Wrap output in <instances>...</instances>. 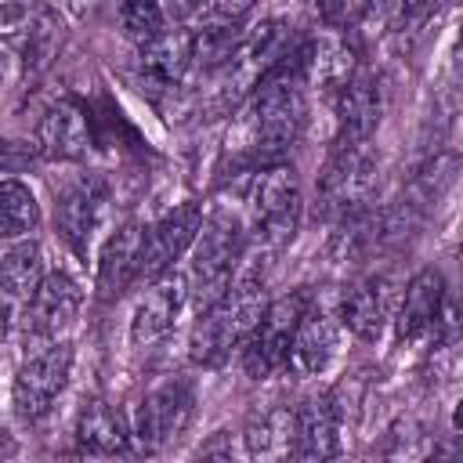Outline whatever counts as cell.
I'll return each instance as SVG.
<instances>
[{"label": "cell", "mask_w": 463, "mask_h": 463, "mask_svg": "<svg viewBox=\"0 0 463 463\" xmlns=\"http://www.w3.org/2000/svg\"><path fill=\"white\" fill-rule=\"evenodd\" d=\"M340 405L336 398L326 394H311L293 409L297 420V445L293 456L297 459H333L340 456Z\"/></svg>", "instance_id": "cell-19"}, {"label": "cell", "mask_w": 463, "mask_h": 463, "mask_svg": "<svg viewBox=\"0 0 463 463\" xmlns=\"http://www.w3.org/2000/svg\"><path fill=\"white\" fill-rule=\"evenodd\" d=\"M340 318L329 315L326 307H318L311 300V307L300 315L293 344H289V362L286 369H293L297 376H318L333 365V358L340 354Z\"/></svg>", "instance_id": "cell-18"}, {"label": "cell", "mask_w": 463, "mask_h": 463, "mask_svg": "<svg viewBox=\"0 0 463 463\" xmlns=\"http://www.w3.org/2000/svg\"><path fill=\"white\" fill-rule=\"evenodd\" d=\"M333 98H336V145L373 141L383 119V76L369 65H358Z\"/></svg>", "instance_id": "cell-12"}, {"label": "cell", "mask_w": 463, "mask_h": 463, "mask_svg": "<svg viewBox=\"0 0 463 463\" xmlns=\"http://www.w3.org/2000/svg\"><path fill=\"white\" fill-rule=\"evenodd\" d=\"M76 452L83 456H127L130 452V430L123 416L105 398H87L72 423Z\"/></svg>", "instance_id": "cell-21"}, {"label": "cell", "mask_w": 463, "mask_h": 463, "mask_svg": "<svg viewBox=\"0 0 463 463\" xmlns=\"http://www.w3.org/2000/svg\"><path fill=\"white\" fill-rule=\"evenodd\" d=\"M195 416V391L184 376H170L163 383H156L152 391H145L134 405V416L127 423L130 430V445L137 452H159L166 445H174L188 423Z\"/></svg>", "instance_id": "cell-6"}, {"label": "cell", "mask_w": 463, "mask_h": 463, "mask_svg": "<svg viewBox=\"0 0 463 463\" xmlns=\"http://www.w3.org/2000/svg\"><path fill=\"white\" fill-rule=\"evenodd\" d=\"M199 4H203V0H166L163 7H166V14H170V18H177V22H188V18H192V11H195Z\"/></svg>", "instance_id": "cell-32"}, {"label": "cell", "mask_w": 463, "mask_h": 463, "mask_svg": "<svg viewBox=\"0 0 463 463\" xmlns=\"http://www.w3.org/2000/svg\"><path fill=\"white\" fill-rule=\"evenodd\" d=\"M438 0H402L398 4V18L409 22V25H423L430 14H434Z\"/></svg>", "instance_id": "cell-28"}, {"label": "cell", "mask_w": 463, "mask_h": 463, "mask_svg": "<svg viewBox=\"0 0 463 463\" xmlns=\"http://www.w3.org/2000/svg\"><path fill=\"white\" fill-rule=\"evenodd\" d=\"M137 51H141V72L156 87H177L184 72L195 65V43L188 25H166L159 36H152Z\"/></svg>", "instance_id": "cell-23"}, {"label": "cell", "mask_w": 463, "mask_h": 463, "mask_svg": "<svg viewBox=\"0 0 463 463\" xmlns=\"http://www.w3.org/2000/svg\"><path fill=\"white\" fill-rule=\"evenodd\" d=\"M344 33L347 29H329L322 36H307L304 43V80L329 94H336L351 80V72L362 65L354 43Z\"/></svg>", "instance_id": "cell-20"}, {"label": "cell", "mask_w": 463, "mask_h": 463, "mask_svg": "<svg viewBox=\"0 0 463 463\" xmlns=\"http://www.w3.org/2000/svg\"><path fill=\"white\" fill-rule=\"evenodd\" d=\"M264 286H268L264 260L242 253L228 293L213 307L195 315V329H192V344H188L195 365L217 369V365H224L242 347V340L250 336L253 322L260 318V311L268 304Z\"/></svg>", "instance_id": "cell-2"}, {"label": "cell", "mask_w": 463, "mask_h": 463, "mask_svg": "<svg viewBox=\"0 0 463 463\" xmlns=\"http://www.w3.org/2000/svg\"><path fill=\"white\" fill-rule=\"evenodd\" d=\"M33 156L29 152H18V145L11 141H0V174H14L18 166H25Z\"/></svg>", "instance_id": "cell-29"}, {"label": "cell", "mask_w": 463, "mask_h": 463, "mask_svg": "<svg viewBox=\"0 0 463 463\" xmlns=\"http://www.w3.org/2000/svg\"><path fill=\"white\" fill-rule=\"evenodd\" d=\"M398 4H402V0H365L362 18H376V22H383V18L398 14Z\"/></svg>", "instance_id": "cell-31"}, {"label": "cell", "mask_w": 463, "mask_h": 463, "mask_svg": "<svg viewBox=\"0 0 463 463\" xmlns=\"http://www.w3.org/2000/svg\"><path fill=\"white\" fill-rule=\"evenodd\" d=\"M380 184V163L369 141L336 145L318 174V206L326 217H351L365 210Z\"/></svg>", "instance_id": "cell-8"}, {"label": "cell", "mask_w": 463, "mask_h": 463, "mask_svg": "<svg viewBox=\"0 0 463 463\" xmlns=\"http://www.w3.org/2000/svg\"><path fill=\"white\" fill-rule=\"evenodd\" d=\"M141 239H145V224H137V221H123L105 239L101 257H98V289H101L105 300H116L127 286L137 282Z\"/></svg>", "instance_id": "cell-22"}, {"label": "cell", "mask_w": 463, "mask_h": 463, "mask_svg": "<svg viewBox=\"0 0 463 463\" xmlns=\"http://www.w3.org/2000/svg\"><path fill=\"white\" fill-rule=\"evenodd\" d=\"M250 174L253 177L246 188L242 224L257 239V246L279 250L297 235L300 217H304V195H300L297 170L286 159H279V163L257 166Z\"/></svg>", "instance_id": "cell-3"}, {"label": "cell", "mask_w": 463, "mask_h": 463, "mask_svg": "<svg viewBox=\"0 0 463 463\" xmlns=\"http://www.w3.org/2000/svg\"><path fill=\"white\" fill-rule=\"evenodd\" d=\"M184 297H188V286L174 271L148 282V289L141 293V300L134 304V315H130V344L134 347H156L159 340H166L174 322H177Z\"/></svg>", "instance_id": "cell-17"}, {"label": "cell", "mask_w": 463, "mask_h": 463, "mask_svg": "<svg viewBox=\"0 0 463 463\" xmlns=\"http://www.w3.org/2000/svg\"><path fill=\"white\" fill-rule=\"evenodd\" d=\"M0 80H4V54H0Z\"/></svg>", "instance_id": "cell-33"}, {"label": "cell", "mask_w": 463, "mask_h": 463, "mask_svg": "<svg viewBox=\"0 0 463 463\" xmlns=\"http://www.w3.org/2000/svg\"><path fill=\"white\" fill-rule=\"evenodd\" d=\"M72 376V347L65 340H47V344H33V351H25L14 383H11V405L25 423L43 420L54 402L61 398V391L69 387Z\"/></svg>", "instance_id": "cell-7"}, {"label": "cell", "mask_w": 463, "mask_h": 463, "mask_svg": "<svg viewBox=\"0 0 463 463\" xmlns=\"http://www.w3.org/2000/svg\"><path fill=\"white\" fill-rule=\"evenodd\" d=\"M391 318H394V336L405 347L438 336V326L449 318L445 315V279H441V271H434V268L416 271L405 282V293H402Z\"/></svg>", "instance_id": "cell-13"}, {"label": "cell", "mask_w": 463, "mask_h": 463, "mask_svg": "<svg viewBox=\"0 0 463 463\" xmlns=\"http://www.w3.org/2000/svg\"><path fill=\"white\" fill-rule=\"evenodd\" d=\"M40 275H43V253L29 239H22L0 257V340L22 326Z\"/></svg>", "instance_id": "cell-16"}, {"label": "cell", "mask_w": 463, "mask_h": 463, "mask_svg": "<svg viewBox=\"0 0 463 463\" xmlns=\"http://www.w3.org/2000/svg\"><path fill=\"white\" fill-rule=\"evenodd\" d=\"M199 228H203V203H195V199H184V203L170 206L159 221H152L141 239L137 282H156L159 275L174 271V264L192 250Z\"/></svg>", "instance_id": "cell-10"}, {"label": "cell", "mask_w": 463, "mask_h": 463, "mask_svg": "<svg viewBox=\"0 0 463 463\" xmlns=\"http://www.w3.org/2000/svg\"><path fill=\"white\" fill-rule=\"evenodd\" d=\"M90 112L76 98H58L36 123V156L51 163H80L90 156Z\"/></svg>", "instance_id": "cell-14"}, {"label": "cell", "mask_w": 463, "mask_h": 463, "mask_svg": "<svg viewBox=\"0 0 463 463\" xmlns=\"http://www.w3.org/2000/svg\"><path fill=\"white\" fill-rule=\"evenodd\" d=\"M391 315H394V279L387 271H373V275L351 282L347 293L340 297V311H336L340 326L365 344L380 340Z\"/></svg>", "instance_id": "cell-15"}, {"label": "cell", "mask_w": 463, "mask_h": 463, "mask_svg": "<svg viewBox=\"0 0 463 463\" xmlns=\"http://www.w3.org/2000/svg\"><path fill=\"white\" fill-rule=\"evenodd\" d=\"M40 224V203L18 177H0V242L25 239Z\"/></svg>", "instance_id": "cell-26"}, {"label": "cell", "mask_w": 463, "mask_h": 463, "mask_svg": "<svg viewBox=\"0 0 463 463\" xmlns=\"http://www.w3.org/2000/svg\"><path fill=\"white\" fill-rule=\"evenodd\" d=\"M242 445H246V456H253V459H286V456H293V445H297L293 409L275 402V405H264V409L250 412Z\"/></svg>", "instance_id": "cell-24"}, {"label": "cell", "mask_w": 463, "mask_h": 463, "mask_svg": "<svg viewBox=\"0 0 463 463\" xmlns=\"http://www.w3.org/2000/svg\"><path fill=\"white\" fill-rule=\"evenodd\" d=\"M80 304H83V289L69 271H43L36 282V293L25 307V318H22L25 344L58 340L76 322Z\"/></svg>", "instance_id": "cell-11"}, {"label": "cell", "mask_w": 463, "mask_h": 463, "mask_svg": "<svg viewBox=\"0 0 463 463\" xmlns=\"http://www.w3.org/2000/svg\"><path fill=\"white\" fill-rule=\"evenodd\" d=\"M228 438H232L228 430H217L213 441H206V445L199 449V456H203V459H210V456H217V459H232V441H228Z\"/></svg>", "instance_id": "cell-30"}, {"label": "cell", "mask_w": 463, "mask_h": 463, "mask_svg": "<svg viewBox=\"0 0 463 463\" xmlns=\"http://www.w3.org/2000/svg\"><path fill=\"white\" fill-rule=\"evenodd\" d=\"M119 25H123V36L141 47L170 25V14L163 0H119Z\"/></svg>", "instance_id": "cell-27"}, {"label": "cell", "mask_w": 463, "mask_h": 463, "mask_svg": "<svg viewBox=\"0 0 463 463\" xmlns=\"http://www.w3.org/2000/svg\"><path fill=\"white\" fill-rule=\"evenodd\" d=\"M109 221V184L98 174H80L58 192V232L65 246L87 260Z\"/></svg>", "instance_id": "cell-9"}, {"label": "cell", "mask_w": 463, "mask_h": 463, "mask_svg": "<svg viewBox=\"0 0 463 463\" xmlns=\"http://www.w3.org/2000/svg\"><path fill=\"white\" fill-rule=\"evenodd\" d=\"M311 300H315V293L307 286H297V289H289V293H282V297H275V300L264 304L260 318L253 322L250 336L239 347L242 365H246V373L253 380H268V376L286 373L297 322L311 307Z\"/></svg>", "instance_id": "cell-5"}, {"label": "cell", "mask_w": 463, "mask_h": 463, "mask_svg": "<svg viewBox=\"0 0 463 463\" xmlns=\"http://www.w3.org/2000/svg\"><path fill=\"white\" fill-rule=\"evenodd\" d=\"M304 43L297 40L250 90V98L232 112L224 134V159L235 170H257L289 156L300 141L307 123V98H304Z\"/></svg>", "instance_id": "cell-1"}, {"label": "cell", "mask_w": 463, "mask_h": 463, "mask_svg": "<svg viewBox=\"0 0 463 463\" xmlns=\"http://www.w3.org/2000/svg\"><path fill=\"white\" fill-rule=\"evenodd\" d=\"M61 43H65V25H61V18H58L51 7L36 11V14L29 18L25 40H22V72H25V80H40V76L54 65Z\"/></svg>", "instance_id": "cell-25"}, {"label": "cell", "mask_w": 463, "mask_h": 463, "mask_svg": "<svg viewBox=\"0 0 463 463\" xmlns=\"http://www.w3.org/2000/svg\"><path fill=\"white\" fill-rule=\"evenodd\" d=\"M242 253H246L242 217L232 210L203 213V228L192 242V289H188L195 297V315L213 307L228 293Z\"/></svg>", "instance_id": "cell-4"}]
</instances>
